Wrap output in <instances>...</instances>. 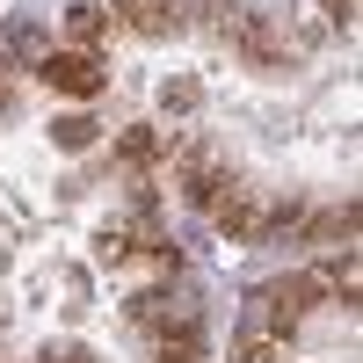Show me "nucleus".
I'll list each match as a JSON object with an SVG mask.
<instances>
[{
  "mask_svg": "<svg viewBox=\"0 0 363 363\" xmlns=\"http://www.w3.org/2000/svg\"><path fill=\"white\" fill-rule=\"evenodd\" d=\"M37 73H44V87H66V95H95V87H102V58L73 44V51H44V66H37Z\"/></svg>",
  "mask_w": 363,
  "mask_h": 363,
  "instance_id": "1",
  "label": "nucleus"
},
{
  "mask_svg": "<svg viewBox=\"0 0 363 363\" xmlns=\"http://www.w3.org/2000/svg\"><path fill=\"white\" fill-rule=\"evenodd\" d=\"M182 8H189V0H116L109 15L124 22V29H138V37H167V29H182V22H189Z\"/></svg>",
  "mask_w": 363,
  "mask_h": 363,
  "instance_id": "2",
  "label": "nucleus"
},
{
  "mask_svg": "<svg viewBox=\"0 0 363 363\" xmlns=\"http://www.w3.org/2000/svg\"><path fill=\"white\" fill-rule=\"evenodd\" d=\"M66 29H73V44L87 51V44H102V37H109V29H116V15L102 8V0H80V8L66 15Z\"/></svg>",
  "mask_w": 363,
  "mask_h": 363,
  "instance_id": "3",
  "label": "nucleus"
},
{
  "mask_svg": "<svg viewBox=\"0 0 363 363\" xmlns=\"http://www.w3.org/2000/svg\"><path fill=\"white\" fill-rule=\"evenodd\" d=\"M58 145H95V116H58Z\"/></svg>",
  "mask_w": 363,
  "mask_h": 363,
  "instance_id": "4",
  "label": "nucleus"
},
{
  "mask_svg": "<svg viewBox=\"0 0 363 363\" xmlns=\"http://www.w3.org/2000/svg\"><path fill=\"white\" fill-rule=\"evenodd\" d=\"M37 363H95V356H87V349H44Z\"/></svg>",
  "mask_w": 363,
  "mask_h": 363,
  "instance_id": "5",
  "label": "nucleus"
},
{
  "mask_svg": "<svg viewBox=\"0 0 363 363\" xmlns=\"http://www.w3.org/2000/svg\"><path fill=\"white\" fill-rule=\"evenodd\" d=\"M327 15H335V22L349 29V22H356V0H327Z\"/></svg>",
  "mask_w": 363,
  "mask_h": 363,
  "instance_id": "6",
  "label": "nucleus"
},
{
  "mask_svg": "<svg viewBox=\"0 0 363 363\" xmlns=\"http://www.w3.org/2000/svg\"><path fill=\"white\" fill-rule=\"evenodd\" d=\"M203 363H211V356H203Z\"/></svg>",
  "mask_w": 363,
  "mask_h": 363,
  "instance_id": "7",
  "label": "nucleus"
}]
</instances>
